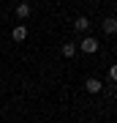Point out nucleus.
Segmentation results:
<instances>
[{
    "mask_svg": "<svg viewBox=\"0 0 117 123\" xmlns=\"http://www.w3.org/2000/svg\"><path fill=\"white\" fill-rule=\"evenodd\" d=\"M82 52H87V55H93V52H98V38H93V36H87V38L82 41Z\"/></svg>",
    "mask_w": 117,
    "mask_h": 123,
    "instance_id": "nucleus-1",
    "label": "nucleus"
},
{
    "mask_svg": "<svg viewBox=\"0 0 117 123\" xmlns=\"http://www.w3.org/2000/svg\"><path fill=\"white\" fill-rule=\"evenodd\" d=\"M84 88H87V93H101V79H87Z\"/></svg>",
    "mask_w": 117,
    "mask_h": 123,
    "instance_id": "nucleus-2",
    "label": "nucleus"
},
{
    "mask_svg": "<svg viewBox=\"0 0 117 123\" xmlns=\"http://www.w3.org/2000/svg\"><path fill=\"white\" fill-rule=\"evenodd\" d=\"M25 36H27L25 25H17V27H14V41H25Z\"/></svg>",
    "mask_w": 117,
    "mask_h": 123,
    "instance_id": "nucleus-3",
    "label": "nucleus"
},
{
    "mask_svg": "<svg viewBox=\"0 0 117 123\" xmlns=\"http://www.w3.org/2000/svg\"><path fill=\"white\" fill-rule=\"evenodd\" d=\"M104 30H106V33H114V30H117V19H114V17L104 19Z\"/></svg>",
    "mask_w": 117,
    "mask_h": 123,
    "instance_id": "nucleus-4",
    "label": "nucleus"
},
{
    "mask_svg": "<svg viewBox=\"0 0 117 123\" xmlns=\"http://www.w3.org/2000/svg\"><path fill=\"white\" fill-rule=\"evenodd\" d=\"M27 14H30V6H27V3H19V6H17V17H19V19H25Z\"/></svg>",
    "mask_w": 117,
    "mask_h": 123,
    "instance_id": "nucleus-5",
    "label": "nucleus"
},
{
    "mask_svg": "<svg viewBox=\"0 0 117 123\" xmlns=\"http://www.w3.org/2000/svg\"><path fill=\"white\" fill-rule=\"evenodd\" d=\"M74 27H76V30H79V33H84V30H87V27H90V22H87V19H84V17H79V19H76V22H74Z\"/></svg>",
    "mask_w": 117,
    "mask_h": 123,
    "instance_id": "nucleus-6",
    "label": "nucleus"
},
{
    "mask_svg": "<svg viewBox=\"0 0 117 123\" xmlns=\"http://www.w3.org/2000/svg\"><path fill=\"white\" fill-rule=\"evenodd\" d=\"M74 52H76V47H74V44H63V55H65V57H71Z\"/></svg>",
    "mask_w": 117,
    "mask_h": 123,
    "instance_id": "nucleus-7",
    "label": "nucleus"
}]
</instances>
